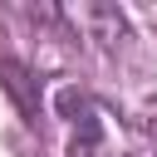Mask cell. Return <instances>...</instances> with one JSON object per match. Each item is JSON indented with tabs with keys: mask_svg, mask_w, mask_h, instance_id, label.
I'll return each instance as SVG.
<instances>
[{
	"mask_svg": "<svg viewBox=\"0 0 157 157\" xmlns=\"http://www.w3.org/2000/svg\"><path fill=\"white\" fill-rule=\"evenodd\" d=\"M54 113H59V118H74V123H78V118H83V113H93V108H88V98H83V93H78L74 83H69V88H59V93H54Z\"/></svg>",
	"mask_w": 157,
	"mask_h": 157,
	"instance_id": "3",
	"label": "cell"
},
{
	"mask_svg": "<svg viewBox=\"0 0 157 157\" xmlns=\"http://www.w3.org/2000/svg\"><path fill=\"white\" fill-rule=\"evenodd\" d=\"M0 88L15 98V108H20V118H25V123H39V88H34V78H29V69H25V64L0 59Z\"/></svg>",
	"mask_w": 157,
	"mask_h": 157,
	"instance_id": "1",
	"label": "cell"
},
{
	"mask_svg": "<svg viewBox=\"0 0 157 157\" xmlns=\"http://www.w3.org/2000/svg\"><path fill=\"white\" fill-rule=\"evenodd\" d=\"M98 147H103V123H98V113H83L78 118V132L69 142V157H93Z\"/></svg>",
	"mask_w": 157,
	"mask_h": 157,
	"instance_id": "2",
	"label": "cell"
}]
</instances>
